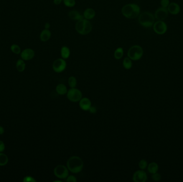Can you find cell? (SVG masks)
I'll list each match as a JSON object with an SVG mask.
<instances>
[{
  "instance_id": "obj_1",
  "label": "cell",
  "mask_w": 183,
  "mask_h": 182,
  "mask_svg": "<svg viewBox=\"0 0 183 182\" xmlns=\"http://www.w3.org/2000/svg\"><path fill=\"white\" fill-rule=\"evenodd\" d=\"M140 8L137 4L130 3L124 5L122 8V13L126 18L134 19L140 15Z\"/></svg>"
},
{
  "instance_id": "obj_2",
  "label": "cell",
  "mask_w": 183,
  "mask_h": 182,
  "mask_svg": "<svg viewBox=\"0 0 183 182\" xmlns=\"http://www.w3.org/2000/svg\"><path fill=\"white\" fill-rule=\"evenodd\" d=\"M67 168L71 173L77 174L82 171L84 167V162L80 157L73 156L67 161Z\"/></svg>"
},
{
  "instance_id": "obj_3",
  "label": "cell",
  "mask_w": 183,
  "mask_h": 182,
  "mask_svg": "<svg viewBox=\"0 0 183 182\" xmlns=\"http://www.w3.org/2000/svg\"><path fill=\"white\" fill-rule=\"evenodd\" d=\"M75 28L79 34L85 35L91 32L92 25L89 20L83 18L77 21L75 25Z\"/></svg>"
},
{
  "instance_id": "obj_4",
  "label": "cell",
  "mask_w": 183,
  "mask_h": 182,
  "mask_svg": "<svg viewBox=\"0 0 183 182\" xmlns=\"http://www.w3.org/2000/svg\"><path fill=\"white\" fill-rule=\"evenodd\" d=\"M155 21L154 17L149 12H144L139 16L138 22L142 26L148 28L152 26Z\"/></svg>"
},
{
  "instance_id": "obj_5",
  "label": "cell",
  "mask_w": 183,
  "mask_h": 182,
  "mask_svg": "<svg viewBox=\"0 0 183 182\" xmlns=\"http://www.w3.org/2000/svg\"><path fill=\"white\" fill-rule=\"evenodd\" d=\"M144 54L142 47L138 45L131 47L127 51V56L132 61H138L140 59Z\"/></svg>"
},
{
  "instance_id": "obj_6",
  "label": "cell",
  "mask_w": 183,
  "mask_h": 182,
  "mask_svg": "<svg viewBox=\"0 0 183 182\" xmlns=\"http://www.w3.org/2000/svg\"><path fill=\"white\" fill-rule=\"evenodd\" d=\"M82 92L79 89L75 88H71L67 92V97L70 101L76 102H79L82 98Z\"/></svg>"
},
{
  "instance_id": "obj_7",
  "label": "cell",
  "mask_w": 183,
  "mask_h": 182,
  "mask_svg": "<svg viewBox=\"0 0 183 182\" xmlns=\"http://www.w3.org/2000/svg\"><path fill=\"white\" fill-rule=\"evenodd\" d=\"M54 173L57 178L65 179L67 178L69 175V169L65 166L59 164L54 168Z\"/></svg>"
},
{
  "instance_id": "obj_8",
  "label": "cell",
  "mask_w": 183,
  "mask_h": 182,
  "mask_svg": "<svg viewBox=\"0 0 183 182\" xmlns=\"http://www.w3.org/2000/svg\"><path fill=\"white\" fill-rule=\"evenodd\" d=\"M66 67V63L63 58H58L54 61L53 64V70L56 73H61L64 71Z\"/></svg>"
},
{
  "instance_id": "obj_9",
  "label": "cell",
  "mask_w": 183,
  "mask_h": 182,
  "mask_svg": "<svg viewBox=\"0 0 183 182\" xmlns=\"http://www.w3.org/2000/svg\"><path fill=\"white\" fill-rule=\"evenodd\" d=\"M153 29L157 34L162 35L166 33L167 30V26L163 21L159 20L154 24Z\"/></svg>"
},
{
  "instance_id": "obj_10",
  "label": "cell",
  "mask_w": 183,
  "mask_h": 182,
  "mask_svg": "<svg viewBox=\"0 0 183 182\" xmlns=\"http://www.w3.org/2000/svg\"><path fill=\"white\" fill-rule=\"evenodd\" d=\"M133 181L135 182H145L147 179V175L143 170L136 171L133 175Z\"/></svg>"
},
{
  "instance_id": "obj_11",
  "label": "cell",
  "mask_w": 183,
  "mask_h": 182,
  "mask_svg": "<svg viewBox=\"0 0 183 182\" xmlns=\"http://www.w3.org/2000/svg\"><path fill=\"white\" fill-rule=\"evenodd\" d=\"M168 16V10L167 8H159L155 13V17L157 20L163 21L167 18Z\"/></svg>"
},
{
  "instance_id": "obj_12",
  "label": "cell",
  "mask_w": 183,
  "mask_h": 182,
  "mask_svg": "<svg viewBox=\"0 0 183 182\" xmlns=\"http://www.w3.org/2000/svg\"><path fill=\"white\" fill-rule=\"evenodd\" d=\"M35 52L31 49L24 50L21 53V57L24 61H30L35 57Z\"/></svg>"
},
{
  "instance_id": "obj_13",
  "label": "cell",
  "mask_w": 183,
  "mask_h": 182,
  "mask_svg": "<svg viewBox=\"0 0 183 182\" xmlns=\"http://www.w3.org/2000/svg\"><path fill=\"white\" fill-rule=\"evenodd\" d=\"M79 106L81 110L85 111H88L92 106L91 101L86 97L83 98L79 101Z\"/></svg>"
},
{
  "instance_id": "obj_14",
  "label": "cell",
  "mask_w": 183,
  "mask_h": 182,
  "mask_svg": "<svg viewBox=\"0 0 183 182\" xmlns=\"http://www.w3.org/2000/svg\"><path fill=\"white\" fill-rule=\"evenodd\" d=\"M168 12H169L172 15H178L180 11V8L179 5L175 3L172 2L170 4H169L168 7Z\"/></svg>"
},
{
  "instance_id": "obj_15",
  "label": "cell",
  "mask_w": 183,
  "mask_h": 182,
  "mask_svg": "<svg viewBox=\"0 0 183 182\" xmlns=\"http://www.w3.org/2000/svg\"><path fill=\"white\" fill-rule=\"evenodd\" d=\"M96 11L92 8H87L84 12L83 16L85 19L91 20L93 19L96 16Z\"/></svg>"
},
{
  "instance_id": "obj_16",
  "label": "cell",
  "mask_w": 183,
  "mask_h": 182,
  "mask_svg": "<svg viewBox=\"0 0 183 182\" xmlns=\"http://www.w3.org/2000/svg\"><path fill=\"white\" fill-rule=\"evenodd\" d=\"M68 16H69V18L73 20L78 21L84 18L83 15H81L79 12L76 10L70 11L69 12Z\"/></svg>"
},
{
  "instance_id": "obj_17",
  "label": "cell",
  "mask_w": 183,
  "mask_h": 182,
  "mask_svg": "<svg viewBox=\"0 0 183 182\" xmlns=\"http://www.w3.org/2000/svg\"><path fill=\"white\" fill-rule=\"evenodd\" d=\"M51 35V32L49 30L45 29L41 32L40 36V38L42 42H46L49 40Z\"/></svg>"
},
{
  "instance_id": "obj_18",
  "label": "cell",
  "mask_w": 183,
  "mask_h": 182,
  "mask_svg": "<svg viewBox=\"0 0 183 182\" xmlns=\"http://www.w3.org/2000/svg\"><path fill=\"white\" fill-rule=\"evenodd\" d=\"M56 91L58 94L64 95L67 94V88L64 84H59L56 87Z\"/></svg>"
},
{
  "instance_id": "obj_19",
  "label": "cell",
  "mask_w": 183,
  "mask_h": 182,
  "mask_svg": "<svg viewBox=\"0 0 183 182\" xmlns=\"http://www.w3.org/2000/svg\"><path fill=\"white\" fill-rule=\"evenodd\" d=\"M61 55L63 59H68L70 56V50L68 47L63 46L61 48Z\"/></svg>"
},
{
  "instance_id": "obj_20",
  "label": "cell",
  "mask_w": 183,
  "mask_h": 182,
  "mask_svg": "<svg viewBox=\"0 0 183 182\" xmlns=\"http://www.w3.org/2000/svg\"><path fill=\"white\" fill-rule=\"evenodd\" d=\"M158 169H159V166L155 162L149 163L148 166V171L152 174L157 173Z\"/></svg>"
},
{
  "instance_id": "obj_21",
  "label": "cell",
  "mask_w": 183,
  "mask_h": 182,
  "mask_svg": "<svg viewBox=\"0 0 183 182\" xmlns=\"http://www.w3.org/2000/svg\"><path fill=\"white\" fill-rule=\"evenodd\" d=\"M124 55V50L122 47H119L115 50L114 52L115 58L117 60H119Z\"/></svg>"
},
{
  "instance_id": "obj_22",
  "label": "cell",
  "mask_w": 183,
  "mask_h": 182,
  "mask_svg": "<svg viewBox=\"0 0 183 182\" xmlns=\"http://www.w3.org/2000/svg\"><path fill=\"white\" fill-rule=\"evenodd\" d=\"M26 65L23 59H19L16 63V68L19 72H22L25 69Z\"/></svg>"
},
{
  "instance_id": "obj_23",
  "label": "cell",
  "mask_w": 183,
  "mask_h": 182,
  "mask_svg": "<svg viewBox=\"0 0 183 182\" xmlns=\"http://www.w3.org/2000/svg\"><path fill=\"white\" fill-rule=\"evenodd\" d=\"M123 65L126 69H130L132 67V62L131 59L129 57H126L124 59L123 61Z\"/></svg>"
},
{
  "instance_id": "obj_24",
  "label": "cell",
  "mask_w": 183,
  "mask_h": 182,
  "mask_svg": "<svg viewBox=\"0 0 183 182\" xmlns=\"http://www.w3.org/2000/svg\"><path fill=\"white\" fill-rule=\"evenodd\" d=\"M9 159L6 154L0 152V166H4L8 162Z\"/></svg>"
},
{
  "instance_id": "obj_25",
  "label": "cell",
  "mask_w": 183,
  "mask_h": 182,
  "mask_svg": "<svg viewBox=\"0 0 183 182\" xmlns=\"http://www.w3.org/2000/svg\"><path fill=\"white\" fill-rule=\"evenodd\" d=\"M68 84L69 86L71 88L76 87L77 84L76 78L75 76H70L68 79Z\"/></svg>"
},
{
  "instance_id": "obj_26",
  "label": "cell",
  "mask_w": 183,
  "mask_h": 182,
  "mask_svg": "<svg viewBox=\"0 0 183 182\" xmlns=\"http://www.w3.org/2000/svg\"><path fill=\"white\" fill-rule=\"evenodd\" d=\"M63 2L65 6L69 8H73L76 5L75 0H63Z\"/></svg>"
},
{
  "instance_id": "obj_27",
  "label": "cell",
  "mask_w": 183,
  "mask_h": 182,
  "mask_svg": "<svg viewBox=\"0 0 183 182\" xmlns=\"http://www.w3.org/2000/svg\"><path fill=\"white\" fill-rule=\"evenodd\" d=\"M147 162L145 159H142L139 162V167L141 170H144L147 167Z\"/></svg>"
},
{
  "instance_id": "obj_28",
  "label": "cell",
  "mask_w": 183,
  "mask_h": 182,
  "mask_svg": "<svg viewBox=\"0 0 183 182\" xmlns=\"http://www.w3.org/2000/svg\"><path fill=\"white\" fill-rule=\"evenodd\" d=\"M11 50L12 52L15 54H19L20 53V48L19 46L16 44H13L11 46Z\"/></svg>"
},
{
  "instance_id": "obj_29",
  "label": "cell",
  "mask_w": 183,
  "mask_h": 182,
  "mask_svg": "<svg viewBox=\"0 0 183 182\" xmlns=\"http://www.w3.org/2000/svg\"><path fill=\"white\" fill-rule=\"evenodd\" d=\"M152 180H154L155 181H159L161 179V175L157 172L156 173L152 174Z\"/></svg>"
},
{
  "instance_id": "obj_30",
  "label": "cell",
  "mask_w": 183,
  "mask_h": 182,
  "mask_svg": "<svg viewBox=\"0 0 183 182\" xmlns=\"http://www.w3.org/2000/svg\"><path fill=\"white\" fill-rule=\"evenodd\" d=\"M24 182H36V180L33 177L30 176H27L23 179Z\"/></svg>"
},
{
  "instance_id": "obj_31",
  "label": "cell",
  "mask_w": 183,
  "mask_h": 182,
  "mask_svg": "<svg viewBox=\"0 0 183 182\" xmlns=\"http://www.w3.org/2000/svg\"><path fill=\"white\" fill-rule=\"evenodd\" d=\"M170 4L169 0H161V5L162 8H167Z\"/></svg>"
},
{
  "instance_id": "obj_32",
  "label": "cell",
  "mask_w": 183,
  "mask_h": 182,
  "mask_svg": "<svg viewBox=\"0 0 183 182\" xmlns=\"http://www.w3.org/2000/svg\"><path fill=\"white\" fill-rule=\"evenodd\" d=\"M66 182H76L77 178L75 176L73 175H70L69 176H68L66 179Z\"/></svg>"
},
{
  "instance_id": "obj_33",
  "label": "cell",
  "mask_w": 183,
  "mask_h": 182,
  "mask_svg": "<svg viewBox=\"0 0 183 182\" xmlns=\"http://www.w3.org/2000/svg\"><path fill=\"white\" fill-rule=\"evenodd\" d=\"M5 150V144L4 142L2 140H0V152H3Z\"/></svg>"
},
{
  "instance_id": "obj_34",
  "label": "cell",
  "mask_w": 183,
  "mask_h": 182,
  "mask_svg": "<svg viewBox=\"0 0 183 182\" xmlns=\"http://www.w3.org/2000/svg\"><path fill=\"white\" fill-rule=\"evenodd\" d=\"M90 113H93V114H94L96 112V109L94 106H91L89 109V110L88 111Z\"/></svg>"
},
{
  "instance_id": "obj_35",
  "label": "cell",
  "mask_w": 183,
  "mask_h": 182,
  "mask_svg": "<svg viewBox=\"0 0 183 182\" xmlns=\"http://www.w3.org/2000/svg\"><path fill=\"white\" fill-rule=\"evenodd\" d=\"M63 0H54V3L55 5H60L61 4V3L63 2Z\"/></svg>"
},
{
  "instance_id": "obj_36",
  "label": "cell",
  "mask_w": 183,
  "mask_h": 182,
  "mask_svg": "<svg viewBox=\"0 0 183 182\" xmlns=\"http://www.w3.org/2000/svg\"><path fill=\"white\" fill-rule=\"evenodd\" d=\"M50 27V24L49 23H46L45 24V29H47V30H49Z\"/></svg>"
},
{
  "instance_id": "obj_37",
  "label": "cell",
  "mask_w": 183,
  "mask_h": 182,
  "mask_svg": "<svg viewBox=\"0 0 183 182\" xmlns=\"http://www.w3.org/2000/svg\"><path fill=\"white\" fill-rule=\"evenodd\" d=\"M4 133V129L2 127L0 126V135H2Z\"/></svg>"
},
{
  "instance_id": "obj_38",
  "label": "cell",
  "mask_w": 183,
  "mask_h": 182,
  "mask_svg": "<svg viewBox=\"0 0 183 182\" xmlns=\"http://www.w3.org/2000/svg\"><path fill=\"white\" fill-rule=\"evenodd\" d=\"M54 182H61L62 181H59V180H56V181H54Z\"/></svg>"
}]
</instances>
